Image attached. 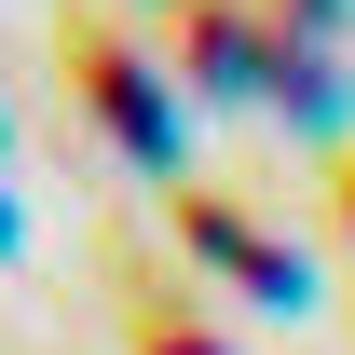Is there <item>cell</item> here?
<instances>
[{"instance_id": "cell-1", "label": "cell", "mask_w": 355, "mask_h": 355, "mask_svg": "<svg viewBox=\"0 0 355 355\" xmlns=\"http://www.w3.org/2000/svg\"><path fill=\"white\" fill-rule=\"evenodd\" d=\"M55 55H69V83L96 96V123H110V137H164L150 83H137V42L110 28V14H55Z\"/></svg>"}, {"instance_id": "cell-2", "label": "cell", "mask_w": 355, "mask_h": 355, "mask_svg": "<svg viewBox=\"0 0 355 355\" xmlns=\"http://www.w3.org/2000/svg\"><path fill=\"white\" fill-rule=\"evenodd\" d=\"M0 232H14V205H0Z\"/></svg>"}]
</instances>
